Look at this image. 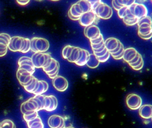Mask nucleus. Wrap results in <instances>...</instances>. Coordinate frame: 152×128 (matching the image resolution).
Returning <instances> with one entry per match:
<instances>
[{
  "instance_id": "nucleus-6",
  "label": "nucleus",
  "mask_w": 152,
  "mask_h": 128,
  "mask_svg": "<svg viewBox=\"0 0 152 128\" xmlns=\"http://www.w3.org/2000/svg\"><path fill=\"white\" fill-rule=\"evenodd\" d=\"M92 10L94 11L98 18L102 19H109L112 17L113 14L112 8L107 4L102 1L97 4Z\"/></svg>"
},
{
  "instance_id": "nucleus-39",
  "label": "nucleus",
  "mask_w": 152,
  "mask_h": 128,
  "mask_svg": "<svg viewBox=\"0 0 152 128\" xmlns=\"http://www.w3.org/2000/svg\"><path fill=\"white\" fill-rule=\"evenodd\" d=\"M91 5L92 10H93L97 4L102 2V0H87Z\"/></svg>"
},
{
  "instance_id": "nucleus-13",
  "label": "nucleus",
  "mask_w": 152,
  "mask_h": 128,
  "mask_svg": "<svg viewBox=\"0 0 152 128\" xmlns=\"http://www.w3.org/2000/svg\"><path fill=\"white\" fill-rule=\"evenodd\" d=\"M19 69H22L33 75L35 71V67L32 62L31 58L22 57L20 58L18 61Z\"/></svg>"
},
{
  "instance_id": "nucleus-26",
  "label": "nucleus",
  "mask_w": 152,
  "mask_h": 128,
  "mask_svg": "<svg viewBox=\"0 0 152 128\" xmlns=\"http://www.w3.org/2000/svg\"><path fill=\"white\" fill-rule=\"evenodd\" d=\"M100 63L97 57L93 53L90 54L88 61L86 64L90 69H96L99 66Z\"/></svg>"
},
{
  "instance_id": "nucleus-1",
  "label": "nucleus",
  "mask_w": 152,
  "mask_h": 128,
  "mask_svg": "<svg viewBox=\"0 0 152 128\" xmlns=\"http://www.w3.org/2000/svg\"><path fill=\"white\" fill-rule=\"evenodd\" d=\"M44 96L43 94L35 95L34 97L24 102L20 106L21 113L24 114L43 110Z\"/></svg>"
},
{
  "instance_id": "nucleus-12",
  "label": "nucleus",
  "mask_w": 152,
  "mask_h": 128,
  "mask_svg": "<svg viewBox=\"0 0 152 128\" xmlns=\"http://www.w3.org/2000/svg\"><path fill=\"white\" fill-rule=\"evenodd\" d=\"M43 110L48 112H52L56 110L58 106V101L54 95L44 96L43 99Z\"/></svg>"
},
{
  "instance_id": "nucleus-7",
  "label": "nucleus",
  "mask_w": 152,
  "mask_h": 128,
  "mask_svg": "<svg viewBox=\"0 0 152 128\" xmlns=\"http://www.w3.org/2000/svg\"><path fill=\"white\" fill-rule=\"evenodd\" d=\"M142 56L135 48L129 47L125 49L123 59L131 67L137 63Z\"/></svg>"
},
{
  "instance_id": "nucleus-30",
  "label": "nucleus",
  "mask_w": 152,
  "mask_h": 128,
  "mask_svg": "<svg viewBox=\"0 0 152 128\" xmlns=\"http://www.w3.org/2000/svg\"><path fill=\"white\" fill-rule=\"evenodd\" d=\"M59 64V63L58 61L56 60L55 59L52 58L50 64L47 67L42 68L43 70L47 74V73L51 72L53 71V70L55 69L57 65Z\"/></svg>"
},
{
  "instance_id": "nucleus-20",
  "label": "nucleus",
  "mask_w": 152,
  "mask_h": 128,
  "mask_svg": "<svg viewBox=\"0 0 152 128\" xmlns=\"http://www.w3.org/2000/svg\"><path fill=\"white\" fill-rule=\"evenodd\" d=\"M139 114L140 117L145 119L151 118L152 117V105L145 104L142 105L139 109Z\"/></svg>"
},
{
  "instance_id": "nucleus-42",
  "label": "nucleus",
  "mask_w": 152,
  "mask_h": 128,
  "mask_svg": "<svg viewBox=\"0 0 152 128\" xmlns=\"http://www.w3.org/2000/svg\"><path fill=\"white\" fill-rule=\"evenodd\" d=\"M137 1L138 2V3H142V4L143 3L145 2L146 1V0H137Z\"/></svg>"
},
{
  "instance_id": "nucleus-40",
  "label": "nucleus",
  "mask_w": 152,
  "mask_h": 128,
  "mask_svg": "<svg viewBox=\"0 0 152 128\" xmlns=\"http://www.w3.org/2000/svg\"><path fill=\"white\" fill-rule=\"evenodd\" d=\"M30 0H16L18 4L21 6H25L29 3Z\"/></svg>"
},
{
  "instance_id": "nucleus-27",
  "label": "nucleus",
  "mask_w": 152,
  "mask_h": 128,
  "mask_svg": "<svg viewBox=\"0 0 152 128\" xmlns=\"http://www.w3.org/2000/svg\"><path fill=\"white\" fill-rule=\"evenodd\" d=\"M90 53L87 50L82 49V53L80 59L75 63L80 66H83L86 64L88 61Z\"/></svg>"
},
{
  "instance_id": "nucleus-35",
  "label": "nucleus",
  "mask_w": 152,
  "mask_h": 128,
  "mask_svg": "<svg viewBox=\"0 0 152 128\" xmlns=\"http://www.w3.org/2000/svg\"><path fill=\"white\" fill-rule=\"evenodd\" d=\"M60 68V64H59L57 65L56 68H55V69L53 70L51 72H49V73H47L48 75V77L50 78L53 79L54 78H56L57 76L58 75L59 71Z\"/></svg>"
},
{
  "instance_id": "nucleus-38",
  "label": "nucleus",
  "mask_w": 152,
  "mask_h": 128,
  "mask_svg": "<svg viewBox=\"0 0 152 128\" xmlns=\"http://www.w3.org/2000/svg\"><path fill=\"white\" fill-rule=\"evenodd\" d=\"M110 56V53L109 52H108L104 56H102V57H98V58L97 57V58L100 63H104L109 60Z\"/></svg>"
},
{
  "instance_id": "nucleus-15",
  "label": "nucleus",
  "mask_w": 152,
  "mask_h": 128,
  "mask_svg": "<svg viewBox=\"0 0 152 128\" xmlns=\"http://www.w3.org/2000/svg\"><path fill=\"white\" fill-rule=\"evenodd\" d=\"M16 75L20 84L23 87L27 85L31 81L34 77L33 75L28 72L19 68L17 70Z\"/></svg>"
},
{
  "instance_id": "nucleus-22",
  "label": "nucleus",
  "mask_w": 152,
  "mask_h": 128,
  "mask_svg": "<svg viewBox=\"0 0 152 128\" xmlns=\"http://www.w3.org/2000/svg\"><path fill=\"white\" fill-rule=\"evenodd\" d=\"M136 0H112V4L114 10L118 11L125 6H129L136 2Z\"/></svg>"
},
{
  "instance_id": "nucleus-44",
  "label": "nucleus",
  "mask_w": 152,
  "mask_h": 128,
  "mask_svg": "<svg viewBox=\"0 0 152 128\" xmlns=\"http://www.w3.org/2000/svg\"><path fill=\"white\" fill-rule=\"evenodd\" d=\"M35 1H42L43 0H35Z\"/></svg>"
},
{
  "instance_id": "nucleus-25",
  "label": "nucleus",
  "mask_w": 152,
  "mask_h": 128,
  "mask_svg": "<svg viewBox=\"0 0 152 128\" xmlns=\"http://www.w3.org/2000/svg\"><path fill=\"white\" fill-rule=\"evenodd\" d=\"M48 89L49 84L46 81L43 80H39L38 87L33 94L35 95L43 94L44 93L48 91Z\"/></svg>"
},
{
  "instance_id": "nucleus-31",
  "label": "nucleus",
  "mask_w": 152,
  "mask_h": 128,
  "mask_svg": "<svg viewBox=\"0 0 152 128\" xmlns=\"http://www.w3.org/2000/svg\"><path fill=\"white\" fill-rule=\"evenodd\" d=\"M73 47L74 46L70 45H66L64 47L62 51V56L65 59L67 60L70 57Z\"/></svg>"
},
{
  "instance_id": "nucleus-37",
  "label": "nucleus",
  "mask_w": 152,
  "mask_h": 128,
  "mask_svg": "<svg viewBox=\"0 0 152 128\" xmlns=\"http://www.w3.org/2000/svg\"><path fill=\"white\" fill-rule=\"evenodd\" d=\"M128 6H125V7H122L120 10L118 11V17L121 19H123L126 15V12L127 10Z\"/></svg>"
},
{
  "instance_id": "nucleus-16",
  "label": "nucleus",
  "mask_w": 152,
  "mask_h": 128,
  "mask_svg": "<svg viewBox=\"0 0 152 128\" xmlns=\"http://www.w3.org/2000/svg\"><path fill=\"white\" fill-rule=\"evenodd\" d=\"M84 34L86 37L89 40L96 39L102 34L100 29L96 25H92L85 27Z\"/></svg>"
},
{
  "instance_id": "nucleus-23",
  "label": "nucleus",
  "mask_w": 152,
  "mask_h": 128,
  "mask_svg": "<svg viewBox=\"0 0 152 128\" xmlns=\"http://www.w3.org/2000/svg\"><path fill=\"white\" fill-rule=\"evenodd\" d=\"M82 49L79 47L74 46L73 50L70 57L67 59V61L71 63H75L81 57L82 53Z\"/></svg>"
},
{
  "instance_id": "nucleus-47",
  "label": "nucleus",
  "mask_w": 152,
  "mask_h": 128,
  "mask_svg": "<svg viewBox=\"0 0 152 128\" xmlns=\"http://www.w3.org/2000/svg\"><path fill=\"white\" fill-rule=\"evenodd\" d=\"M152 2V0H151Z\"/></svg>"
},
{
  "instance_id": "nucleus-29",
  "label": "nucleus",
  "mask_w": 152,
  "mask_h": 128,
  "mask_svg": "<svg viewBox=\"0 0 152 128\" xmlns=\"http://www.w3.org/2000/svg\"><path fill=\"white\" fill-rule=\"evenodd\" d=\"M28 127L29 128H43L44 124L42 119L38 116L34 119L27 122Z\"/></svg>"
},
{
  "instance_id": "nucleus-10",
  "label": "nucleus",
  "mask_w": 152,
  "mask_h": 128,
  "mask_svg": "<svg viewBox=\"0 0 152 128\" xmlns=\"http://www.w3.org/2000/svg\"><path fill=\"white\" fill-rule=\"evenodd\" d=\"M128 7L131 13L139 20L148 15V10L143 4L135 2Z\"/></svg>"
},
{
  "instance_id": "nucleus-43",
  "label": "nucleus",
  "mask_w": 152,
  "mask_h": 128,
  "mask_svg": "<svg viewBox=\"0 0 152 128\" xmlns=\"http://www.w3.org/2000/svg\"><path fill=\"white\" fill-rule=\"evenodd\" d=\"M50 1H60V0H50Z\"/></svg>"
},
{
  "instance_id": "nucleus-8",
  "label": "nucleus",
  "mask_w": 152,
  "mask_h": 128,
  "mask_svg": "<svg viewBox=\"0 0 152 128\" xmlns=\"http://www.w3.org/2000/svg\"><path fill=\"white\" fill-rule=\"evenodd\" d=\"M104 45L110 54L116 53L124 47L123 44L119 40L113 37L107 38L104 41Z\"/></svg>"
},
{
  "instance_id": "nucleus-41",
  "label": "nucleus",
  "mask_w": 152,
  "mask_h": 128,
  "mask_svg": "<svg viewBox=\"0 0 152 128\" xmlns=\"http://www.w3.org/2000/svg\"><path fill=\"white\" fill-rule=\"evenodd\" d=\"M108 51L107 50V49L105 48L104 50H103L100 53H93L96 55V57L98 58V57H102V56H104L105 54H106L108 52Z\"/></svg>"
},
{
  "instance_id": "nucleus-11",
  "label": "nucleus",
  "mask_w": 152,
  "mask_h": 128,
  "mask_svg": "<svg viewBox=\"0 0 152 128\" xmlns=\"http://www.w3.org/2000/svg\"><path fill=\"white\" fill-rule=\"evenodd\" d=\"M97 19L98 18L96 17L94 11L91 10L83 13L79 20V22L80 25L82 26L87 27L92 25H96Z\"/></svg>"
},
{
  "instance_id": "nucleus-3",
  "label": "nucleus",
  "mask_w": 152,
  "mask_h": 128,
  "mask_svg": "<svg viewBox=\"0 0 152 128\" xmlns=\"http://www.w3.org/2000/svg\"><path fill=\"white\" fill-rule=\"evenodd\" d=\"M138 34L139 37L142 39L148 40L152 37V18L147 15L140 19L137 24Z\"/></svg>"
},
{
  "instance_id": "nucleus-45",
  "label": "nucleus",
  "mask_w": 152,
  "mask_h": 128,
  "mask_svg": "<svg viewBox=\"0 0 152 128\" xmlns=\"http://www.w3.org/2000/svg\"><path fill=\"white\" fill-rule=\"evenodd\" d=\"M1 122H0V127H1Z\"/></svg>"
},
{
  "instance_id": "nucleus-9",
  "label": "nucleus",
  "mask_w": 152,
  "mask_h": 128,
  "mask_svg": "<svg viewBox=\"0 0 152 128\" xmlns=\"http://www.w3.org/2000/svg\"><path fill=\"white\" fill-rule=\"evenodd\" d=\"M126 104L127 107L133 110H139L142 105V100L140 96L134 93L128 95L126 98Z\"/></svg>"
},
{
  "instance_id": "nucleus-36",
  "label": "nucleus",
  "mask_w": 152,
  "mask_h": 128,
  "mask_svg": "<svg viewBox=\"0 0 152 128\" xmlns=\"http://www.w3.org/2000/svg\"><path fill=\"white\" fill-rule=\"evenodd\" d=\"M89 41L90 42V45H96L104 42L102 34L100 36L96 39L89 40Z\"/></svg>"
},
{
  "instance_id": "nucleus-17",
  "label": "nucleus",
  "mask_w": 152,
  "mask_h": 128,
  "mask_svg": "<svg viewBox=\"0 0 152 128\" xmlns=\"http://www.w3.org/2000/svg\"><path fill=\"white\" fill-rule=\"evenodd\" d=\"M11 38L10 36L8 34H0V57H4L7 53Z\"/></svg>"
},
{
  "instance_id": "nucleus-5",
  "label": "nucleus",
  "mask_w": 152,
  "mask_h": 128,
  "mask_svg": "<svg viewBox=\"0 0 152 128\" xmlns=\"http://www.w3.org/2000/svg\"><path fill=\"white\" fill-rule=\"evenodd\" d=\"M30 42L31 50L34 53H45L50 48L49 41L42 37H33Z\"/></svg>"
},
{
  "instance_id": "nucleus-34",
  "label": "nucleus",
  "mask_w": 152,
  "mask_h": 128,
  "mask_svg": "<svg viewBox=\"0 0 152 128\" xmlns=\"http://www.w3.org/2000/svg\"><path fill=\"white\" fill-rule=\"evenodd\" d=\"M1 128H16L15 124L12 121L9 119H5L1 123Z\"/></svg>"
},
{
  "instance_id": "nucleus-46",
  "label": "nucleus",
  "mask_w": 152,
  "mask_h": 128,
  "mask_svg": "<svg viewBox=\"0 0 152 128\" xmlns=\"http://www.w3.org/2000/svg\"><path fill=\"white\" fill-rule=\"evenodd\" d=\"M151 119H152V118H151Z\"/></svg>"
},
{
  "instance_id": "nucleus-28",
  "label": "nucleus",
  "mask_w": 152,
  "mask_h": 128,
  "mask_svg": "<svg viewBox=\"0 0 152 128\" xmlns=\"http://www.w3.org/2000/svg\"><path fill=\"white\" fill-rule=\"evenodd\" d=\"M76 3L83 14L92 10L91 5L87 0H79Z\"/></svg>"
},
{
  "instance_id": "nucleus-21",
  "label": "nucleus",
  "mask_w": 152,
  "mask_h": 128,
  "mask_svg": "<svg viewBox=\"0 0 152 128\" xmlns=\"http://www.w3.org/2000/svg\"><path fill=\"white\" fill-rule=\"evenodd\" d=\"M122 20L125 25L127 26H133L137 25L139 20V19L131 13L128 7L126 15Z\"/></svg>"
},
{
  "instance_id": "nucleus-14",
  "label": "nucleus",
  "mask_w": 152,
  "mask_h": 128,
  "mask_svg": "<svg viewBox=\"0 0 152 128\" xmlns=\"http://www.w3.org/2000/svg\"><path fill=\"white\" fill-rule=\"evenodd\" d=\"M52 84L54 88L60 92H65L68 88L69 82L67 80L60 75H58L53 79Z\"/></svg>"
},
{
  "instance_id": "nucleus-32",
  "label": "nucleus",
  "mask_w": 152,
  "mask_h": 128,
  "mask_svg": "<svg viewBox=\"0 0 152 128\" xmlns=\"http://www.w3.org/2000/svg\"><path fill=\"white\" fill-rule=\"evenodd\" d=\"M38 116L39 115H38V112H34L23 114V118L26 122H27L34 119Z\"/></svg>"
},
{
  "instance_id": "nucleus-24",
  "label": "nucleus",
  "mask_w": 152,
  "mask_h": 128,
  "mask_svg": "<svg viewBox=\"0 0 152 128\" xmlns=\"http://www.w3.org/2000/svg\"><path fill=\"white\" fill-rule=\"evenodd\" d=\"M38 84L39 80L34 76L31 81L27 85L24 86V88L27 92L33 94L37 89Z\"/></svg>"
},
{
  "instance_id": "nucleus-33",
  "label": "nucleus",
  "mask_w": 152,
  "mask_h": 128,
  "mask_svg": "<svg viewBox=\"0 0 152 128\" xmlns=\"http://www.w3.org/2000/svg\"><path fill=\"white\" fill-rule=\"evenodd\" d=\"M125 50L124 46L118 52L116 53H112V54H110V55L114 59L116 60H120L122 59H123Z\"/></svg>"
},
{
  "instance_id": "nucleus-18",
  "label": "nucleus",
  "mask_w": 152,
  "mask_h": 128,
  "mask_svg": "<svg viewBox=\"0 0 152 128\" xmlns=\"http://www.w3.org/2000/svg\"><path fill=\"white\" fill-rule=\"evenodd\" d=\"M48 124L51 128H62L65 127V120L64 118L60 115H52L48 119Z\"/></svg>"
},
{
  "instance_id": "nucleus-4",
  "label": "nucleus",
  "mask_w": 152,
  "mask_h": 128,
  "mask_svg": "<svg viewBox=\"0 0 152 128\" xmlns=\"http://www.w3.org/2000/svg\"><path fill=\"white\" fill-rule=\"evenodd\" d=\"M31 60L35 68H44L47 67L51 61V56L45 53H34Z\"/></svg>"
},
{
  "instance_id": "nucleus-19",
  "label": "nucleus",
  "mask_w": 152,
  "mask_h": 128,
  "mask_svg": "<svg viewBox=\"0 0 152 128\" xmlns=\"http://www.w3.org/2000/svg\"><path fill=\"white\" fill-rule=\"evenodd\" d=\"M68 17L73 20H79L83 13L81 12L77 3L74 4L70 7L68 11Z\"/></svg>"
},
{
  "instance_id": "nucleus-2",
  "label": "nucleus",
  "mask_w": 152,
  "mask_h": 128,
  "mask_svg": "<svg viewBox=\"0 0 152 128\" xmlns=\"http://www.w3.org/2000/svg\"><path fill=\"white\" fill-rule=\"evenodd\" d=\"M8 48L13 52H20L23 53H27L31 50L30 40L21 37H12L11 38Z\"/></svg>"
}]
</instances>
